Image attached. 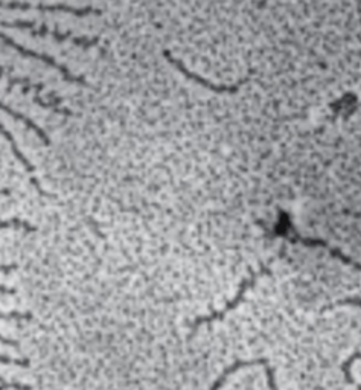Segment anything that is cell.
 <instances>
[{
  "instance_id": "6da1fadb",
  "label": "cell",
  "mask_w": 361,
  "mask_h": 390,
  "mask_svg": "<svg viewBox=\"0 0 361 390\" xmlns=\"http://www.w3.org/2000/svg\"><path fill=\"white\" fill-rule=\"evenodd\" d=\"M271 233L276 235V237H280V238H284L287 241H290V242H294V244H302V246H307V247H320V249H323L332 258L339 259L340 263L361 270V265L358 263H355L354 259H352L351 256H348L346 254H343L342 250L331 246L330 242H326L322 238H307V237H302V235H299L298 232L294 231V226L291 223L290 215H288L287 212H284V210H279V221L276 223L275 229H273Z\"/></svg>"
},
{
  "instance_id": "7a4b0ae2",
  "label": "cell",
  "mask_w": 361,
  "mask_h": 390,
  "mask_svg": "<svg viewBox=\"0 0 361 390\" xmlns=\"http://www.w3.org/2000/svg\"><path fill=\"white\" fill-rule=\"evenodd\" d=\"M266 274H271V270H270V267L268 265H262L259 267V270H256L253 272L250 276H247V278L241 282V286L238 287V292L235 295V297L229 300V302L224 305L221 310H216V311H212L211 314H207V315H203V317H198V319L191 325V328L192 329H197L198 327H202V325H209V323H214V322H218V320H223L224 317H226L230 311H234L235 308L243 302L244 297H246V292L247 290H250L252 287L256 286V282H258V279L261 278V276H266Z\"/></svg>"
},
{
  "instance_id": "3957f363",
  "label": "cell",
  "mask_w": 361,
  "mask_h": 390,
  "mask_svg": "<svg viewBox=\"0 0 361 390\" xmlns=\"http://www.w3.org/2000/svg\"><path fill=\"white\" fill-rule=\"evenodd\" d=\"M5 28H13V29H29L32 36L35 37H45V36H49L54 40H57V42H66V40L72 38V42L77 46H81L89 49L95 45L99 43V37H93V38H87V37H72L70 32H60L58 29H49L46 26V24H42L38 29H34V23L32 22H25V20H17V22H3L2 23Z\"/></svg>"
},
{
  "instance_id": "277c9868",
  "label": "cell",
  "mask_w": 361,
  "mask_h": 390,
  "mask_svg": "<svg viewBox=\"0 0 361 390\" xmlns=\"http://www.w3.org/2000/svg\"><path fill=\"white\" fill-rule=\"evenodd\" d=\"M163 56L166 58V61L170 63V64H173V66L177 69L184 78L194 81V83H197L198 86H202V87L207 88V91H211L214 93H218V95H224V93H226V95H234V93H236L239 91L241 86L246 84L247 81H248L246 78L243 81H239V83H236V84H215V83H212V81H207L202 75H198V73L189 70L186 66H184L183 61L174 58L170 51H163Z\"/></svg>"
},
{
  "instance_id": "5b68a950",
  "label": "cell",
  "mask_w": 361,
  "mask_h": 390,
  "mask_svg": "<svg viewBox=\"0 0 361 390\" xmlns=\"http://www.w3.org/2000/svg\"><path fill=\"white\" fill-rule=\"evenodd\" d=\"M0 8H6V10H23V11H42V13H66L77 15V17H86V15H99L101 10L96 8L87 6V8H74L69 5H43V3H25V2H0Z\"/></svg>"
},
{
  "instance_id": "8992f818",
  "label": "cell",
  "mask_w": 361,
  "mask_h": 390,
  "mask_svg": "<svg viewBox=\"0 0 361 390\" xmlns=\"http://www.w3.org/2000/svg\"><path fill=\"white\" fill-rule=\"evenodd\" d=\"M0 40H2V42H3L5 45L11 46V47L14 49V51H15V52H19L20 55H23V56H29V58H35V60H38V61H42V63L47 64V66H51L52 69L58 70V72L61 73V75H63V78L67 81V83H74V84H81V86H86V79H84L83 77H75L74 73H70L66 68L63 66V64H60V63L55 61V58H52V56L46 55V54H38V52H34V51H31V49H25L23 46H20L19 43H15L11 37L5 36L3 32H0Z\"/></svg>"
},
{
  "instance_id": "52a82bcc",
  "label": "cell",
  "mask_w": 361,
  "mask_h": 390,
  "mask_svg": "<svg viewBox=\"0 0 361 390\" xmlns=\"http://www.w3.org/2000/svg\"><path fill=\"white\" fill-rule=\"evenodd\" d=\"M253 366H261V368H264V372H266V377H267V383H268V389L270 390H279L278 389V384H276V377H275V372H273V369L270 368V364L267 360H264V359H258V360H238L235 361L232 366H229V368L224 370L221 375L215 380V383L211 386L209 390H220L224 384H226V380L230 377V375H234L235 372L241 370V369H244V368H253Z\"/></svg>"
},
{
  "instance_id": "ba28073f",
  "label": "cell",
  "mask_w": 361,
  "mask_h": 390,
  "mask_svg": "<svg viewBox=\"0 0 361 390\" xmlns=\"http://www.w3.org/2000/svg\"><path fill=\"white\" fill-rule=\"evenodd\" d=\"M0 110H2L3 113H6L8 116H11L13 119H15V120H20V122H23V124H25L28 128H31L32 132H35L37 133V136L40 137V139L43 141V143L45 145H49L51 143V139H49V136H47L42 128H40L35 122H32L29 118H26L25 115H22V113H19V111H15V110H13L11 107H8L6 104H3L2 101H0Z\"/></svg>"
},
{
  "instance_id": "9c48e42d",
  "label": "cell",
  "mask_w": 361,
  "mask_h": 390,
  "mask_svg": "<svg viewBox=\"0 0 361 390\" xmlns=\"http://www.w3.org/2000/svg\"><path fill=\"white\" fill-rule=\"evenodd\" d=\"M0 134H2V136L5 137V139L8 141V142H10L11 148H13V153H14V156H15V157H17V159H19V160L22 162V164H23V165H25V168H26V171H28V173H34V166H32V165H31V162H29V160H28V159H26L25 156H23V154H22V151L19 150L17 143H15V139H14V137H13V134H11L10 132H8V130H6V128H5V127H3L2 124H0Z\"/></svg>"
},
{
  "instance_id": "30bf717a",
  "label": "cell",
  "mask_w": 361,
  "mask_h": 390,
  "mask_svg": "<svg viewBox=\"0 0 361 390\" xmlns=\"http://www.w3.org/2000/svg\"><path fill=\"white\" fill-rule=\"evenodd\" d=\"M357 360H361V352H355V354H352L349 359L343 363L342 366V372H343V375H344V380L348 381L349 384H354V378H352V373H351V368H352V364H354Z\"/></svg>"
},
{
  "instance_id": "8fae6325",
  "label": "cell",
  "mask_w": 361,
  "mask_h": 390,
  "mask_svg": "<svg viewBox=\"0 0 361 390\" xmlns=\"http://www.w3.org/2000/svg\"><path fill=\"white\" fill-rule=\"evenodd\" d=\"M339 306H357V308H361V299L351 297V299L337 300V302H332L330 305L323 306L322 311H330V310H332V308H339Z\"/></svg>"
},
{
  "instance_id": "7c38bea8",
  "label": "cell",
  "mask_w": 361,
  "mask_h": 390,
  "mask_svg": "<svg viewBox=\"0 0 361 390\" xmlns=\"http://www.w3.org/2000/svg\"><path fill=\"white\" fill-rule=\"evenodd\" d=\"M0 227H2V229H6V227H22V229H25L28 232H35L37 231L35 227H32L26 221H22V219H17V218L8 219V221H5V219H0Z\"/></svg>"
},
{
  "instance_id": "4fadbf2b",
  "label": "cell",
  "mask_w": 361,
  "mask_h": 390,
  "mask_svg": "<svg viewBox=\"0 0 361 390\" xmlns=\"http://www.w3.org/2000/svg\"><path fill=\"white\" fill-rule=\"evenodd\" d=\"M0 319L2 320H29V319H32V315L28 313L13 311V313H0Z\"/></svg>"
},
{
  "instance_id": "5bb4252c",
  "label": "cell",
  "mask_w": 361,
  "mask_h": 390,
  "mask_svg": "<svg viewBox=\"0 0 361 390\" xmlns=\"http://www.w3.org/2000/svg\"><path fill=\"white\" fill-rule=\"evenodd\" d=\"M0 363L2 364H15V366H20V368H28L29 361L28 360H15V359H10V357L6 355H0Z\"/></svg>"
},
{
  "instance_id": "9a60e30c",
  "label": "cell",
  "mask_w": 361,
  "mask_h": 390,
  "mask_svg": "<svg viewBox=\"0 0 361 390\" xmlns=\"http://www.w3.org/2000/svg\"><path fill=\"white\" fill-rule=\"evenodd\" d=\"M0 343H3V345H8V346H14V348H19V343L15 340H11V338H5L3 336H0Z\"/></svg>"
},
{
  "instance_id": "2e32d148",
  "label": "cell",
  "mask_w": 361,
  "mask_h": 390,
  "mask_svg": "<svg viewBox=\"0 0 361 390\" xmlns=\"http://www.w3.org/2000/svg\"><path fill=\"white\" fill-rule=\"evenodd\" d=\"M15 265H0V272L2 273H10V272H13V270H15Z\"/></svg>"
},
{
  "instance_id": "e0dca14e",
  "label": "cell",
  "mask_w": 361,
  "mask_h": 390,
  "mask_svg": "<svg viewBox=\"0 0 361 390\" xmlns=\"http://www.w3.org/2000/svg\"><path fill=\"white\" fill-rule=\"evenodd\" d=\"M11 192L8 191V189H0V195H10Z\"/></svg>"
}]
</instances>
